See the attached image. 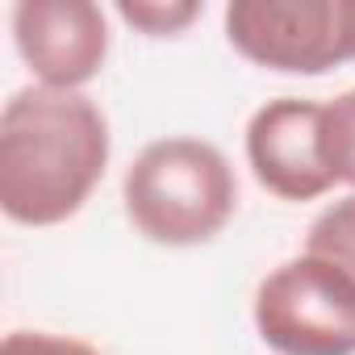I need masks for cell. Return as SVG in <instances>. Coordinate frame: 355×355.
Segmentation results:
<instances>
[{"mask_svg":"<svg viewBox=\"0 0 355 355\" xmlns=\"http://www.w3.org/2000/svg\"><path fill=\"white\" fill-rule=\"evenodd\" d=\"M109 121L84 92L30 84L0 113V209L17 226L76 218L109 167Z\"/></svg>","mask_w":355,"mask_h":355,"instance_id":"cell-1","label":"cell"},{"mask_svg":"<svg viewBox=\"0 0 355 355\" xmlns=\"http://www.w3.org/2000/svg\"><path fill=\"white\" fill-rule=\"evenodd\" d=\"M121 201L130 226L159 247H201L226 230L239 209L230 159L193 134L146 142L125 167Z\"/></svg>","mask_w":355,"mask_h":355,"instance_id":"cell-2","label":"cell"},{"mask_svg":"<svg viewBox=\"0 0 355 355\" xmlns=\"http://www.w3.org/2000/svg\"><path fill=\"white\" fill-rule=\"evenodd\" d=\"M251 318L280 355H355V280L309 251L259 280Z\"/></svg>","mask_w":355,"mask_h":355,"instance_id":"cell-3","label":"cell"},{"mask_svg":"<svg viewBox=\"0 0 355 355\" xmlns=\"http://www.w3.org/2000/svg\"><path fill=\"white\" fill-rule=\"evenodd\" d=\"M222 26L230 46L268 71L322 76L355 63V0H234Z\"/></svg>","mask_w":355,"mask_h":355,"instance_id":"cell-4","label":"cell"},{"mask_svg":"<svg viewBox=\"0 0 355 355\" xmlns=\"http://www.w3.org/2000/svg\"><path fill=\"white\" fill-rule=\"evenodd\" d=\"M322 101L276 96L247 121V163L259 189L280 201H318L338 180L326 159Z\"/></svg>","mask_w":355,"mask_h":355,"instance_id":"cell-5","label":"cell"},{"mask_svg":"<svg viewBox=\"0 0 355 355\" xmlns=\"http://www.w3.org/2000/svg\"><path fill=\"white\" fill-rule=\"evenodd\" d=\"M13 42L42 88L80 92L109 59V17L92 0H17Z\"/></svg>","mask_w":355,"mask_h":355,"instance_id":"cell-6","label":"cell"},{"mask_svg":"<svg viewBox=\"0 0 355 355\" xmlns=\"http://www.w3.org/2000/svg\"><path fill=\"white\" fill-rule=\"evenodd\" d=\"M305 251L355 280V193L330 201L305 230Z\"/></svg>","mask_w":355,"mask_h":355,"instance_id":"cell-7","label":"cell"},{"mask_svg":"<svg viewBox=\"0 0 355 355\" xmlns=\"http://www.w3.org/2000/svg\"><path fill=\"white\" fill-rule=\"evenodd\" d=\"M201 13H205L201 0H117V17L146 38L184 34Z\"/></svg>","mask_w":355,"mask_h":355,"instance_id":"cell-8","label":"cell"},{"mask_svg":"<svg viewBox=\"0 0 355 355\" xmlns=\"http://www.w3.org/2000/svg\"><path fill=\"white\" fill-rule=\"evenodd\" d=\"M322 138H326V159L334 180L355 193V88L343 96L326 101L322 109Z\"/></svg>","mask_w":355,"mask_h":355,"instance_id":"cell-9","label":"cell"},{"mask_svg":"<svg viewBox=\"0 0 355 355\" xmlns=\"http://www.w3.org/2000/svg\"><path fill=\"white\" fill-rule=\"evenodd\" d=\"M0 355H101L92 343L51 330H13L0 343Z\"/></svg>","mask_w":355,"mask_h":355,"instance_id":"cell-10","label":"cell"}]
</instances>
